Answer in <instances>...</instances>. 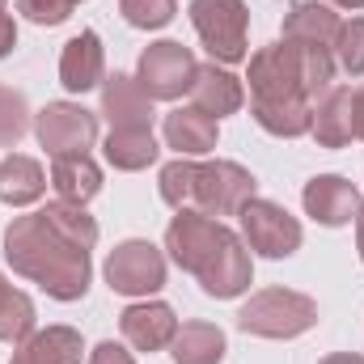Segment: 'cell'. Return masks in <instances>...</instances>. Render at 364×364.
Here are the masks:
<instances>
[{"mask_svg": "<svg viewBox=\"0 0 364 364\" xmlns=\"http://www.w3.org/2000/svg\"><path fill=\"white\" fill-rule=\"evenodd\" d=\"M97 246V225L81 203H47L17 216L4 229V259L26 279H34L55 301H81L90 292V250Z\"/></svg>", "mask_w": 364, "mask_h": 364, "instance_id": "cell-1", "label": "cell"}, {"mask_svg": "<svg viewBox=\"0 0 364 364\" xmlns=\"http://www.w3.org/2000/svg\"><path fill=\"white\" fill-rule=\"evenodd\" d=\"M166 250H170V259L182 272L195 275L199 288L208 296H216V301L242 296L250 288V279H255L246 242L229 225H220L216 216H203V212H191V208H182L170 220Z\"/></svg>", "mask_w": 364, "mask_h": 364, "instance_id": "cell-2", "label": "cell"}, {"mask_svg": "<svg viewBox=\"0 0 364 364\" xmlns=\"http://www.w3.org/2000/svg\"><path fill=\"white\" fill-rule=\"evenodd\" d=\"M335 77L331 47L279 38L250 60V102H314Z\"/></svg>", "mask_w": 364, "mask_h": 364, "instance_id": "cell-3", "label": "cell"}, {"mask_svg": "<svg viewBox=\"0 0 364 364\" xmlns=\"http://www.w3.org/2000/svg\"><path fill=\"white\" fill-rule=\"evenodd\" d=\"M255 174L242 170L237 161H208L195 166L191 157H178L161 170V199L170 208H191L203 216H237L255 199Z\"/></svg>", "mask_w": 364, "mask_h": 364, "instance_id": "cell-4", "label": "cell"}, {"mask_svg": "<svg viewBox=\"0 0 364 364\" xmlns=\"http://www.w3.org/2000/svg\"><path fill=\"white\" fill-rule=\"evenodd\" d=\"M314 322H318L314 296L292 292V288H263V292H255V296L242 305V314H237V326H242L246 335H259V339H296V335H305Z\"/></svg>", "mask_w": 364, "mask_h": 364, "instance_id": "cell-5", "label": "cell"}, {"mask_svg": "<svg viewBox=\"0 0 364 364\" xmlns=\"http://www.w3.org/2000/svg\"><path fill=\"white\" fill-rule=\"evenodd\" d=\"M191 26L220 64L246 60V34H250V9L242 0H191Z\"/></svg>", "mask_w": 364, "mask_h": 364, "instance_id": "cell-6", "label": "cell"}, {"mask_svg": "<svg viewBox=\"0 0 364 364\" xmlns=\"http://www.w3.org/2000/svg\"><path fill=\"white\" fill-rule=\"evenodd\" d=\"M195 73H199V64H195L191 47L166 38V43H153V47L140 55L136 81H140V90L149 93L153 102H174L182 93H191Z\"/></svg>", "mask_w": 364, "mask_h": 364, "instance_id": "cell-7", "label": "cell"}, {"mask_svg": "<svg viewBox=\"0 0 364 364\" xmlns=\"http://www.w3.org/2000/svg\"><path fill=\"white\" fill-rule=\"evenodd\" d=\"M237 220H242V242L255 255H263V259H288V255L301 250V225H296V216H288L272 199H250L237 212Z\"/></svg>", "mask_w": 364, "mask_h": 364, "instance_id": "cell-8", "label": "cell"}, {"mask_svg": "<svg viewBox=\"0 0 364 364\" xmlns=\"http://www.w3.org/2000/svg\"><path fill=\"white\" fill-rule=\"evenodd\" d=\"M34 132H38V144L51 157L85 153L93 140H97V114H90L77 102H47L34 114Z\"/></svg>", "mask_w": 364, "mask_h": 364, "instance_id": "cell-9", "label": "cell"}, {"mask_svg": "<svg viewBox=\"0 0 364 364\" xmlns=\"http://www.w3.org/2000/svg\"><path fill=\"white\" fill-rule=\"evenodd\" d=\"M106 284L114 292H123V296H149V292H157L166 284V259H161V250L153 242H140V237L114 246L110 259H106Z\"/></svg>", "mask_w": 364, "mask_h": 364, "instance_id": "cell-10", "label": "cell"}, {"mask_svg": "<svg viewBox=\"0 0 364 364\" xmlns=\"http://www.w3.org/2000/svg\"><path fill=\"white\" fill-rule=\"evenodd\" d=\"M301 203H305V212H309L318 225L339 229V225L356 220V212H360V191L348 178H339V174H318V178L305 182Z\"/></svg>", "mask_w": 364, "mask_h": 364, "instance_id": "cell-11", "label": "cell"}, {"mask_svg": "<svg viewBox=\"0 0 364 364\" xmlns=\"http://www.w3.org/2000/svg\"><path fill=\"white\" fill-rule=\"evenodd\" d=\"M119 326H123V339H127L136 352H161V348H170L174 335H178V318H174V309H170L166 301L127 305L123 318H119Z\"/></svg>", "mask_w": 364, "mask_h": 364, "instance_id": "cell-12", "label": "cell"}, {"mask_svg": "<svg viewBox=\"0 0 364 364\" xmlns=\"http://www.w3.org/2000/svg\"><path fill=\"white\" fill-rule=\"evenodd\" d=\"M106 81V55H102V38L93 30H81L77 38L64 43L60 55V85L68 93H90Z\"/></svg>", "mask_w": 364, "mask_h": 364, "instance_id": "cell-13", "label": "cell"}, {"mask_svg": "<svg viewBox=\"0 0 364 364\" xmlns=\"http://www.w3.org/2000/svg\"><path fill=\"white\" fill-rule=\"evenodd\" d=\"M102 114L114 127H153V97L140 90L136 77L114 73L102 81Z\"/></svg>", "mask_w": 364, "mask_h": 364, "instance_id": "cell-14", "label": "cell"}, {"mask_svg": "<svg viewBox=\"0 0 364 364\" xmlns=\"http://www.w3.org/2000/svg\"><path fill=\"white\" fill-rule=\"evenodd\" d=\"M242 102H246L242 81L229 68H216V60L212 64H199V73L191 81V106L195 110H203L212 119H225V114H237Z\"/></svg>", "mask_w": 364, "mask_h": 364, "instance_id": "cell-15", "label": "cell"}, {"mask_svg": "<svg viewBox=\"0 0 364 364\" xmlns=\"http://www.w3.org/2000/svg\"><path fill=\"white\" fill-rule=\"evenodd\" d=\"M81 352L85 343L73 326H47L17 343L13 364H81Z\"/></svg>", "mask_w": 364, "mask_h": 364, "instance_id": "cell-16", "label": "cell"}, {"mask_svg": "<svg viewBox=\"0 0 364 364\" xmlns=\"http://www.w3.org/2000/svg\"><path fill=\"white\" fill-rule=\"evenodd\" d=\"M339 13L326 4V0H296L288 13H284V38L292 43H318V47H335V34H339Z\"/></svg>", "mask_w": 364, "mask_h": 364, "instance_id": "cell-17", "label": "cell"}, {"mask_svg": "<svg viewBox=\"0 0 364 364\" xmlns=\"http://www.w3.org/2000/svg\"><path fill=\"white\" fill-rule=\"evenodd\" d=\"M166 144L178 149L182 157H203L216 149V119L195 110V106H178L166 114Z\"/></svg>", "mask_w": 364, "mask_h": 364, "instance_id": "cell-18", "label": "cell"}, {"mask_svg": "<svg viewBox=\"0 0 364 364\" xmlns=\"http://www.w3.org/2000/svg\"><path fill=\"white\" fill-rule=\"evenodd\" d=\"M314 140L322 149H343L356 140V127H352V90L339 85V90H326V97L318 102L314 110Z\"/></svg>", "mask_w": 364, "mask_h": 364, "instance_id": "cell-19", "label": "cell"}, {"mask_svg": "<svg viewBox=\"0 0 364 364\" xmlns=\"http://www.w3.org/2000/svg\"><path fill=\"white\" fill-rule=\"evenodd\" d=\"M51 186L64 203H90L93 195L102 191V170L93 166L90 153H68V157H55L51 166Z\"/></svg>", "mask_w": 364, "mask_h": 364, "instance_id": "cell-20", "label": "cell"}, {"mask_svg": "<svg viewBox=\"0 0 364 364\" xmlns=\"http://www.w3.org/2000/svg\"><path fill=\"white\" fill-rule=\"evenodd\" d=\"M157 153L161 149L153 140V127H110V136H106V161L114 170H127V174L149 170L157 161Z\"/></svg>", "mask_w": 364, "mask_h": 364, "instance_id": "cell-21", "label": "cell"}, {"mask_svg": "<svg viewBox=\"0 0 364 364\" xmlns=\"http://www.w3.org/2000/svg\"><path fill=\"white\" fill-rule=\"evenodd\" d=\"M43 191H47V174H43V166H38L34 157L13 153V157L0 161V199H4V203L26 208V203L43 199Z\"/></svg>", "mask_w": 364, "mask_h": 364, "instance_id": "cell-22", "label": "cell"}, {"mask_svg": "<svg viewBox=\"0 0 364 364\" xmlns=\"http://www.w3.org/2000/svg\"><path fill=\"white\" fill-rule=\"evenodd\" d=\"M174 364H220L225 360V335L212 322H182L174 343H170Z\"/></svg>", "mask_w": 364, "mask_h": 364, "instance_id": "cell-23", "label": "cell"}, {"mask_svg": "<svg viewBox=\"0 0 364 364\" xmlns=\"http://www.w3.org/2000/svg\"><path fill=\"white\" fill-rule=\"evenodd\" d=\"M250 114L279 140H296L314 127V102H250Z\"/></svg>", "mask_w": 364, "mask_h": 364, "instance_id": "cell-24", "label": "cell"}, {"mask_svg": "<svg viewBox=\"0 0 364 364\" xmlns=\"http://www.w3.org/2000/svg\"><path fill=\"white\" fill-rule=\"evenodd\" d=\"M30 335H34V301L26 292H17L0 275V339L4 343H21Z\"/></svg>", "mask_w": 364, "mask_h": 364, "instance_id": "cell-25", "label": "cell"}, {"mask_svg": "<svg viewBox=\"0 0 364 364\" xmlns=\"http://www.w3.org/2000/svg\"><path fill=\"white\" fill-rule=\"evenodd\" d=\"M331 51H335V64H339L348 77H360L364 73V17H352V21L339 26Z\"/></svg>", "mask_w": 364, "mask_h": 364, "instance_id": "cell-26", "label": "cell"}, {"mask_svg": "<svg viewBox=\"0 0 364 364\" xmlns=\"http://www.w3.org/2000/svg\"><path fill=\"white\" fill-rule=\"evenodd\" d=\"M30 127V106L26 97L9 85H0V149H13Z\"/></svg>", "mask_w": 364, "mask_h": 364, "instance_id": "cell-27", "label": "cell"}, {"mask_svg": "<svg viewBox=\"0 0 364 364\" xmlns=\"http://www.w3.org/2000/svg\"><path fill=\"white\" fill-rule=\"evenodd\" d=\"M119 13L127 17V26L136 30H161L174 21L178 4L174 0H119Z\"/></svg>", "mask_w": 364, "mask_h": 364, "instance_id": "cell-28", "label": "cell"}, {"mask_svg": "<svg viewBox=\"0 0 364 364\" xmlns=\"http://www.w3.org/2000/svg\"><path fill=\"white\" fill-rule=\"evenodd\" d=\"M77 0H17V13H26L34 26H60L73 17Z\"/></svg>", "mask_w": 364, "mask_h": 364, "instance_id": "cell-29", "label": "cell"}, {"mask_svg": "<svg viewBox=\"0 0 364 364\" xmlns=\"http://www.w3.org/2000/svg\"><path fill=\"white\" fill-rule=\"evenodd\" d=\"M90 364H136V360H132V352H123L119 343H97L90 352Z\"/></svg>", "mask_w": 364, "mask_h": 364, "instance_id": "cell-30", "label": "cell"}, {"mask_svg": "<svg viewBox=\"0 0 364 364\" xmlns=\"http://www.w3.org/2000/svg\"><path fill=\"white\" fill-rule=\"evenodd\" d=\"M13 47H17V26H13V17H9V0H0V60H4Z\"/></svg>", "mask_w": 364, "mask_h": 364, "instance_id": "cell-31", "label": "cell"}, {"mask_svg": "<svg viewBox=\"0 0 364 364\" xmlns=\"http://www.w3.org/2000/svg\"><path fill=\"white\" fill-rule=\"evenodd\" d=\"M352 127H356V140H364V85L352 93Z\"/></svg>", "mask_w": 364, "mask_h": 364, "instance_id": "cell-32", "label": "cell"}, {"mask_svg": "<svg viewBox=\"0 0 364 364\" xmlns=\"http://www.w3.org/2000/svg\"><path fill=\"white\" fill-rule=\"evenodd\" d=\"M322 364H364V356H356V352H335V356H326Z\"/></svg>", "mask_w": 364, "mask_h": 364, "instance_id": "cell-33", "label": "cell"}, {"mask_svg": "<svg viewBox=\"0 0 364 364\" xmlns=\"http://www.w3.org/2000/svg\"><path fill=\"white\" fill-rule=\"evenodd\" d=\"M356 250H360V259H364V203H360V212H356Z\"/></svg>", "mask_w": 364, "mask_h": 364, "instance_id": "cell-34", "label": "cell"}, {"mask_svg": "<svg viewBox=\"0 0 364 364\" xmlns=\"http://www.w3.org/2000/svg\"><path fill=\"white\" fill-rule=\"evenodd\" d=\"M326 4H339V9H364V0H326Z\"/></svg>", "mask_w": 364, "mask_h": 364, "instance_id": "cell-35", "label": "cell"}]
</instances>
